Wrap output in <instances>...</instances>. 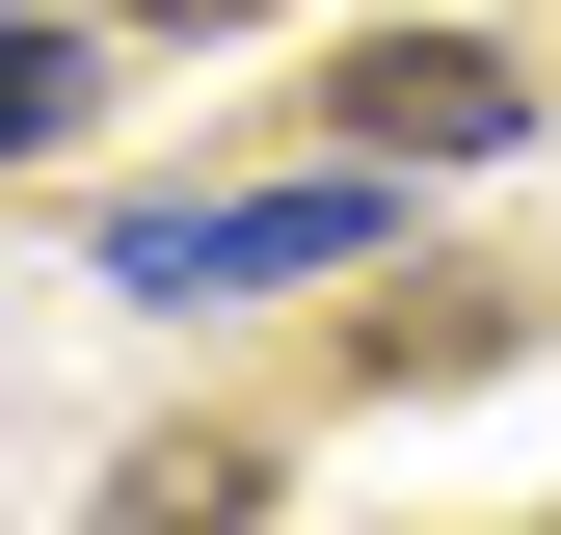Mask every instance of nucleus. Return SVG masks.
<instances>
[{"label":"nucleus","mask_w":561,"mask_h":535,"mask_svg":"<svg viewBox=\"0 0 561 535\" xmlns=\"http://www.w3.org/2000/svg\"><path fill=\"white\" fill-rule=\"evenodd\" d=\"M375 187H401V161L347 134L321 187H215V215H134L107 268H134V295H267V268H347V241H375Z\"/></svg>","instance_id":"f257e3e1"},{"label":"nucleus","mask_w":561,"mask_h":535,"mask_svg":"<svg viewBox=\"0 0 561 535\" xmlns=\"http://www.w3.org/2000/svg\"><path fill=\"white\" fill-rule=\"evenodd\" d=\"M321 107L375 134V161H508V54H481V27H375Z\"/></svg>","instance_id":"f03ea898"},{"label":"nucleus","mask_w":561,"mask_h":535,"mask_svg":"<svg viewBox=\"0 0 561 535\" xmlns=\"http://www.w3.org/2000/svg\"><path fill=\"white\" fill-rule=\"evenodd\" d=\"M267 482H241V455H134V482H107V535H241Z\"/></svg>","instance_id":"7ed1b4c3"}]
</instances>
